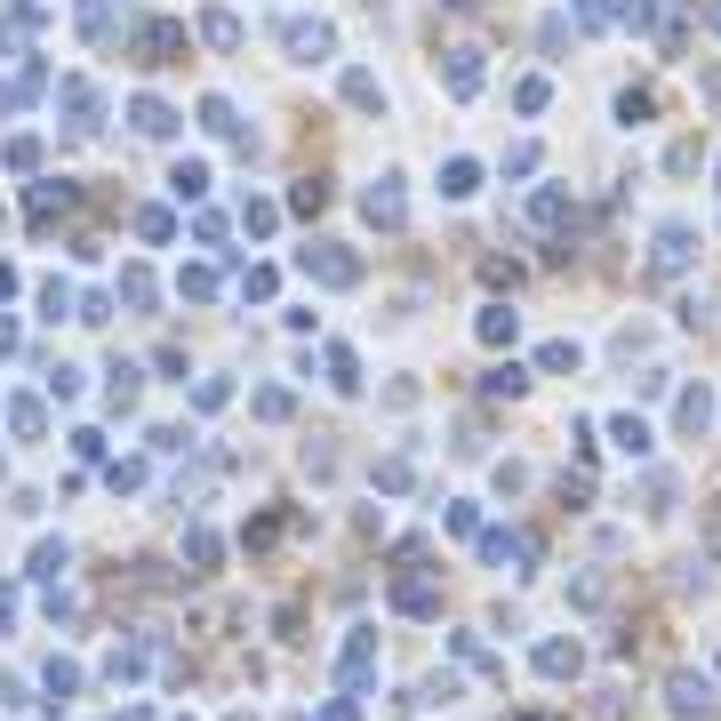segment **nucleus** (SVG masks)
Returning <instances> with one entry per match:
<instances>
[{"mask_svg": "<svg viewBox=\"0 0 721 721\" xmlns=\"http://www.w3.org/2000/svg\"><path fill=\"white\" fill-rule=\"evenodd\" d=\"M522 385H529V369H513V361H505V369H490V377H481V393H505V401H513V393H522Z\"/></svg>", "mask_w": 721, "mask_h": 721, "instance_id": "23", "label": "nucleus"}, {"mask_svg": "<svg viewBox=\"0 0 721 721\" xmlns=\"http://www.w3.org/2000/svg\"><path fill=\"white\" fill-rule=\"evenodd\" d=\"M361 217H369V225H385V233H393V225L409 217V200H401V177H377V185L361 193Z\"/></svg>", "mask_w": 721, "mask_h": 721, "instance_id": "5", "label": "nucleus"}, {"mask_svg": "<svg viewBox=\"0 0 721 721\" xmlns=\"http://www.w3.org/2000/svg\"><path fill=\"white\" fill-rule=\"evenodd\" d=\"M641 497H649V522H666L681 490H673V473H649V481H641Z\"/></svg>", "mask_w": 721, "mask_h": 721, "instance_id": "19", "label": "nucleus"}, {"mask_svg": "<svg viewBox=\"0 0 721 721\" xmlns=\"http://www.w3.org/2000/svg\"><path fill=\"white\" fill-rule=\"evenodd\" d=\"M617 121H649V89H626V96H617Z\"/></svg>", "mask_w": 721, "mask_h": 721, "instance_id": "30", "label": "nucleus"}, {"mask_svg": "<svg viewBox=\"0 0 721 721\" xmlns=\"http://www.w3.org/2000/svg\"><path fill=\"white\" fill-rule=\"evenodd\" d=\"M537 369H577V346H562V337H554V346L537 353Z\"/></svg>", "mask_w": 721, "mask_h": 721, "instance_id": "31", "label": "nucleus"}, {"mask_svg": "<svg viewBox=\"0 0 721 721\" xmlns=\"http://www.w3.org/2000/svg\"><path fill=\"white\" fill-rule=\"evenodd\" d=\"M329 385H337V393H353V385H361V361H353L346 346H337V353H329Z\"/></svg>", "mask_w": 721, "mask_h": 721, "instance_id": "25", "label": "nucleus"}, {"mask_svg": "<svg viewBox=\"0 0 721 721\" xmlns=\"http://www.w3.org/2000/svg\"><path fill=\"white\" fill-rule=\"evenodd\" d=\"M690 257H698V233L681 225V217H673V225H658V257H649V265H658V272H681Z\"/></svg>", "mask_w": 721, "mask_h": 721, "instance_id": "6", "label": "nucleus"}, {"mask_svg": "<svg viewBox=\"0 0 721 721\" xmlns=\"http://www.w3.org/2000/svg\"><path fill=\"white\" fill-rule=\"evenodd\" d=\"M168 185H177V200H200V193H209V168H200V161H177V177H168Z\"/></svg>", "mask_w": 721, "mask_h": 721, "instance_id": "22", "label": "nucleus"}, {"mask_svg": "<svg viewBox=\"0 0 721 721\" xmlns=\"http://www.w3.org/2000/svg\"><path fill=\"white\" fill-rule=\"evenodd\" d=\"M609 441H617L626 457H649V425H641V418H609Z\"/></svg>", "mask_w": 721, "mask_h": 721, "instance_id": "16", "label": "nucleus"}, {"mask_svg": "<svg viewBox=\"0 0 721 721\" xmlns=\"http://www.w3.org/2000/svg\"><path fill=\"white\" fill-rule=\"evenodd\" d=\"M346 105H361V113H377V105H385V89H377V73H361V64H353V73H346Z\"/></svg>", "mask_w": 721, "mask_h": 721, "instance_id": "15", "label": "nucleus"}, {"mask_svg": "<svg viewBox=\"0 0 721 721\" xmlns=\"http://www.w3.org/2000/svg\"><path fill=\"white\" fill-rule=\"evenodd\" d=\"M136 233H145V240H168L177 225H168V209H145V217H136Z\"/></svg>", "mask_w": 721, "mask_h": 721, "instance_id": "32", "label": "nucleus"}, {"mask_svg": "<svg viewBox=\"0 0 721 721\" xmlns=\"http://www.w3.org/2000/svg\"><path fill=\"white\" fill-rule=\"evenodd\" d=\"M177 49H185V24H168V17H161V24H145V32H136V56H145V64H168V56H177Z\"/></svg>", "mask_w": 721, "mask_h": 721, "instance_id": "7", "label": "nucleus"}, {"mask_svg": "<svg viewBox=\"0 0 721 721\" xmlns=\"http://www.w3.org/2000/svg\"><path fill=\"white\" fill-rule=\"evenodd\" d=\"M577 666H586V658H577V641H537V673H554V681H569Z\"/></svg>", "mask_w": 721, "mask_h": 721, "instance_id": "9", "label": "nucleus"}, {"mask_svg": "<svg viewBox=\"0 0 721 721\" xmlns=\"http://www.w3.org/2000/svg\"><path fill=\"white\" fill-rule=\"evenodd\" d=\"M128 121L145 128V136H168V128H177V113H168L161 96H136V105H128Z\"/></svg>", "mask_w": 721, "mask_h": 721, "instance_id": "12", "label": "nucleus"}, {"mask_svg": "<svg viewBox=\"0 0 721 721\" xmlns=\"http://www.w3.org/2000/svg\"><path fill=\"white\" fill-rule=\"evenodd\" d=\"M369 673H377V626H353L346 658H337V681H346V690H361Z\"/></svg>", "mask_w": 721, "mask_h": 721, "instance_id": "3", "label": "nucleus"}, {"mask_svg": "<svg viewBox=\"0 0 721 721\" xmlns=\"http://www.w3.org/2000/svg\"><path fill=\"white\" fill-rule=\"evenodd\" d=\"M569 9H577V24H586V32H601V24H609V0H569Z\"/></svg>", "mask_w": 721, "mask_h": 721, "instance_id": "29", "label": "nucleus"}, {"mask_svg": "<svg viewBox=\"0 0 721 721\" xmlns=\"http://www.w3.org/2000/svg\"><path fill=\"white\" fill-rule=\"evenodd\" d=\"M705 105H713V113H721V73H705Z\"/></svg>", "mask_w": 721, "mask_h": 721, "instance_id": "34", "label": "nucleus"}, {"mask_svg": "<svg viewBox=\"0 0 721 721\" xmlns=\"http://www.w3.org/2000/svg\"><path fill=\"white\" fill-rule=\"evenodd\" d=\"M705 24H713V32H721V0H705Z\"/></svg>", "mask_w": 721, "mask_h": 721, "instance_id": "35", "label": "nucleus"}, {"mask_svg": "<svg viewBox=\"0 0 721 721\" xmlns=\"http://www.w3.org/2000/svg\"><path fill=\"white\" fill-rule=\"evenodd\" d=\"M257 418H265V425H281V418H289V393H281V385H265V393H257Z\"/></svg>", "mask_w": 721, "mask_h": 721, "instance_id": "26", "label": "nucleus"}, {"mask_svg": "<svg viewBox=\"0 0 721 721\" xmlns=\"http://www.w3.org/2000/svg\"><path fill=\"white\" fill-rule=\"evenodd\" d=\"M289 209H297V217H321V209H329V185H321V177H305V185L289 193Z\"/></svg>", "mask_w": 721, "mask_h": 721, "instance_id": "21", "label": "nucleus"}, {"mask_svg": "<svg viewBox=\"0 0 721 721\" xmlns=\"http://www.w3.org/2000/svg\"><path fill=\"white\" fill-rule=\"evenodd\" d=\"M200 121H209L217 136H233V128H240V121H233V105H225V96H209V105H200Z\"/></svg>", "mask_w": 721, "mask_h": 721, "instance_id": "27", "label": "nucleus"}, {"mask_svg": "<svg viewBox=\"0 0 721 721\" xmlns=\"http://www.w3.org/2000/svg\"><path fill=\"white\" fill-rule=\"evenodd\" d=\"M305 272L329 281V289H353V281H361V257L346 249V240H313V249H305Z\"/></svg>", "mask_w": 721, "mask_h": 721, "instance_id": "1", "label": "nucleus"}, {"mask_svg": "<svg viewBox=\"0 0 721 721\" xmlns=\"http://www.w3.org/2000/svg\"><path fill=\"white\" fill-rule=\"evenodd\" d=\"M481 346H513V313H505V305H481Z\"/></svg>", "mask_w": 721, "mask_h": 721, "instance_id": "18", "label": "nucleus"}, {"mask_svg": "<svg viewBox=\"0 0 721 721\" xmlns=\"http://www.w3.org/2000/svg\"><path fill=\"white\" fill-rule=\"evenodd\" d=\"M617 17H626L634 32H649V24H658V0H626V9H617Z\"/></svg>", "mask_w": 721, "mask_h": 721, "instance_id": "28", "label": "nucleus"}, {"mask_svg": "<svg viewBox=\"0 0 721 721\" xmlns=\"http://www.w3.org/2000/svg\"><path fill=\"white\" fill-rule=\"evenodd\" d=\"M481 554H490V562H529V537L522 529H490V537H481Z\"/></svg>", "mask_w": 721, "mask_h": 721, "instance_id": "14", "label": "nucleus"}, {"mask_svg": "<svg viewBox=\"0 0 721 721\" xmlns=\"http://www.w3.org/2000/svg\"><path fill=\"white\" fill-rule=\"evenodd\" d=\"M81 32H89V41H105V32H113V0H81Z\"/></svg>", "mask_w": 721, "mask_h": 721, "instance_id": "24", "label": "nucleus"}, {"mask_svg": "<svg viewBox=\"0 0 721 721\" xmlns=\"http://www.w3.org/2000/svg\"><path fill=\"white\" fill-rule=\"evenodd\" d=\"M200 32H209L217 49H240V17H233V9H209V17H200Z\"/></svg>", "mask_w": 721, "mask_h": 721, "instance_id": "20", "label": "nucleus"}, {"mask_svg": "<svg viewBox=\"0 0 721 721\" xmlns=\"http://www.w3.org/2000/svg\"><path fill=\"white\" fill-rule=\"evenodd\" d=\"M441 193H450V200H473V193H481V161H450V168H441Z\"/></svg>", "mask_w": 721, "mask_h": 721, "instance_id": "13", "label": "nucleus"}, {"mask_svg": "<svg viewBox=\"0 0 721 721\" xmlns=\"http://www.w3.org/2000/svg\"><path fill=\"white\" fill-rule=\"evenodd\" d=\"M705 418H713V393L690 385V393H681V409H673V425H681V433H705Z\"/></svg>", "mask_w": 721, "mask_h": 721, "instance_id": "11", "label": "nucleus"}, {"mask_svg": "<svg viewBox=\"0 0 721 721\" xmlns=\"http://www.w3.org/2000/svg\"><path fill=\"white\" fill-rule=\"evenodd\" d=\"M450 9H481V0H450Z\"/></svg>", "mask_w": 721, "mask_h": 721, "instance_id": "36", "label": "nucleus"}, {"mask_svg": "<svg viewBox=\"0 0 721 721\" xmlns=\"http://www.w3.org/2000/svg\"><path fill=\"white\" fill-rule=\"evenodd\" d=\"M666 713L705 721V713H713V681H705V673H666Z\"/></svg>", "mask_w": 721, "mask_h": 721, "instance_id": "2", "label": "nucleus"}, {"mask_svg": "<svg viewBox=\"0 0 721 721\" xmlns=\"http://www.w3.org/2000/svg\"><path fill=\"white\" fill-rule=\"evenodd\" d=\"M321 721H361V705H353V698H337V705H329Z\"/></svg>", "mask_w": 721, "mask_h": 721, "instance_id": "33", "label": "nucleus"}, {"mask_svg": "<svg viewBox=\"0 0 721 721\" xmlns=\"http://www.w3.org/2000/svg\"><path fill=\"white\" fill-rule=\"evenodd\" d=\"M481 89V49H450V96H473Z\"/></svg>", "mask_w": 721, "mask_h": 721, "instance_id": "10", "label": "nucleus"}, {"mask_svg": "<svg viewBox=\"0 0 721 721\" xmlns=\"http://www.w3.org/2000/svg\"><path fill=\"white\" fill-rule=\"evenodd\" d=\"M393 609H409V617H433V586H425V577H401V586H393Z\"/></svg>", "mask_w": 721, "mask_h": 721, "instance_id": "17", "label": "nucleus"}, {"mask_svg": "<svg viewBox=\"0 0 721 721\" xmlns=\"http://www.w3.org/2000/svg\"><path fill=\"white\" fill-rule=\"evenodd\" d=\"M281 49H289L297 64H321V56L337 49V32H329V24H305V17H297V24H281Z\"/></svg>", "mask_w": 721, "mask_h": 721, "instance_id": "4", "label": "nucleus"}, {"mask_svg": "<svg viewBox=\"0 0 721 721\" xmlns=\"http://www.w3.org/2000/svg\"><path fill=\"white\" fill-rule=\"evenodd\" d=\"M529 225H537V233H562V225H569V193H562V185H537V193H529Z\"/></svg>", "mask_w": 721, "mask_h": 721, "instance_id": "8", "label": "nucleus"}]
</instances>
